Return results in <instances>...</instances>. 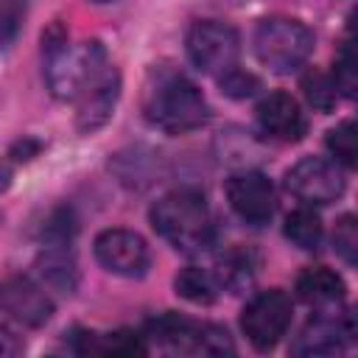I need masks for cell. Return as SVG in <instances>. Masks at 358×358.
Listing matches in <instances>:
<instances>
[{
    "label": "cell",
    "mask_w": 358,
    "mask_h": 358,
    "mask_svg": "<svg viewBox=\"0 0 358 358\" xmlns=\"http://www.w3.org/2000/svg\"><path fill=\"white\" fill-rule=\"evenodd\" d=\"M313 50V34L294 17H266L255 28V56L271 73L299 70Z\"/></svg>",
    "instance_id": "3957f363"
},
{
    "label": "cell",
    "mask_w": 358,
    "mask_h": 358,
    "mask_svg": "<svg viewBox=\"0 0 358 358\" xmlns=\"http://www.w3.org/2000/svg\"><path fill=\"white\" fill-rule=\"evenodd\" d=\"M327 143V151L336 157V162L347 165V168H355V157H358V134H355V123L352 120H344L338 123L336 129L327 131L324 137Z\"/></svg>",
    "instance_id": "44dd1931"
},
{
    "label": "cell",
    "mask_w": 358,
    "mask_h": 358,
    "mask_svg": "<svg viewBox=\"0 0 358 358\" xmlns=\"http://www.w3.org/2000/svg\"><path fill=\"white\" fill-rule=\"evenodd\" d=\"M151 227L162 235L176 252L196 255L213 243L210 207L199 190H171L148 213Z\"/></svg>",
    "instance_id": "7a4b0ae2"
},
{
    "label": "cell",
    "mask_w": 358,
    "mask_h": 358,
    "mask_svg": "<svg viewBox=\"0 0 358 358\" xmlns=\"http://www.w3.org/2000/svg\"><path fill=\"white\" fill-rule=\"evenodd\" d=\"M285 187L305 204H330L344 193V176L324 157H302L288 168Z\"/></svg>",
    "instance_id": "52a82bcc"
},
{
    "label": "cell",
    "mask_w": 358,
    "mask_h": 358,
    "mask_svg": "<svg viewBox=\"0 0 358 358\" xmlns=\"http://www.w3.org/2000/svg\"><path fill=\"white\" fill-rule=\"evenodd\" d=\"M143 112L151 126L168 134H185L207 123L210 106L201 90L176 70H162L145 90Z\"/></svg>",
    "instance_id": "6da1fadb"
},
{
    "label": "cell",
    "mask_w": 358,
    "mask_h": 358,
    "mask_svg": "<svg viewBox=\"0 0 358 358\" xmlns=\"http://www.w3.org/2000/svg\"><path fill=\"white\" fill-rule=\"evenodd\" d=\"M25 20V0H0V50H6Z\"/></svg>",
    "instance_id": "cb8c5ba5"
},
{
    "label": "cell",
    "mask_w": 358,
    "mask_h": 358,
    "mask_svg": "<svg viewBox=\"0 0 358 358\" xmlns=\"http://www.w3.org/2000/svg\"><path fill=\"white\" fill-rule=\"evenodd\" d=\"M36 271L50 291H59V294L76 291L78 271H76L73 255L67 252V243H48L36 257Z\"/></svg>",
    "instance_id": "5bb4252c"
},
{
    "label": "cell",
    "mask_w": 358,
    "mask_h": 358,
    "mask_svg": "<svg viewBox=\"0 0 358 358\" xmlns=\"http://www.w3.org/2000/svg\"><path fill=\"white\" fill-rule=\"evenodd\" d=\"M92 252H95V260L117 277H143L151 260L145 241L137 232L117 229V227L98 232Z\"/></svg>",
    "instance_id": "ba28073f"
},
{
    "label": "cell",
    "mask_w": 358,
    "mask_h": 358,
    "mask_svg": "<svg viewBox=\"0 0 358 358\" xmlns=\"http://www.w3.org/2000/svg\"><path fill=\"white\" fill-rule=\"evenodd\" d=\"M196 352H204V355H232L235 352V344L229 338V333L218 324H201L199 327V344H196Z\"/></svg>",
    "instance_id": "d4e9b609"
},
{
    "label": "cell",
    "mask_w": 358,
    "mask_h": 358,
    "mask_svg": "<svg viewBox=\"0 0 358 358\" xmlns=\"http://www.w3.org/2000/svg\"><path fill=\"white\" fill-rule=\"evenodd\" d=\"M355 336V324L352 316H316L310 319L296 341L291 344L294 355H336L341 352Z\"/></svg>",
    "instance_id": "7c38bea8"
},
{
    "label": "cell",
    "mask_w": 358,
    "mask_h": 358,
    "mask_svg": "<svg viewBox=\"0 0 358 358\" xmlns=\"http://www.w3.org/2000/svg\"><path fill=\"white\" fill-rule=\"evenodd\" d=\"M344 280L324 268V266H310L296 277V294L302 302L313 305V308H324V305H336L344 299Z\"/></svg>",
    "instance_id": "9a60e30c"
},
{
    "label": "cell",
    "mask_w": 358,
    "mask_h": 358,
    "mask_svg": "<svg viewBox=\"0 0 358 358\" xmlns=\"http://www.w3.org/2000/svg\"><path fill=\"white\" fill-rule=\"evenodd\" d=\"M218 84H221V92L229 98H249L257 90V78L246 70H238V64L224 76H218Z\"/></svg>",
    "instance_id": "484cf974"
},
{
    "label": "cell",
    "mask_w": 358,
    "mask_h": 358,
    "mask_svg": "<svg viewBox=\"0 0 358 358\" xmlns=\"http://www.w3.org/2000/svg\"><path fill=\"white\" fill-rule=\"evenodd\" d=\"M302 90H305V98H308V103H310L313 109L330 112V109L336 106L338 90H336V84H333V78H330L327 73L310 67V70L302 76Z\"/></svg>",
    "instance_id": "ffe728a7"
},
{
    "label": "cell",
    "mask_w": 358,
    "mask_h": 358,
    "mask_svg": "<svg viewBox=\"0 0 358 358\" xmlns=\"http://www.w3.org/2000/svg\"><path fill=\"white\" fill-rule=\"evenodd\" d=\"M282 232H285V238H288L294 246H299V249H305V252H313V249H319V243H322V218H319L313 210L299 207V210H294V213L285 215Z\"/></svg>",
    "instance_id": "e0dca14e"
},
{
    "label": "cell",
    "mask_w": 358,
    "mask_h": 358,
    "mask_svg": "<svg viewBox=\"0 0 358 358\" xmlns=\"http://www.w3.org/2000/svg\"><path fill=\"white\" fill-rule=\"evenodd\" d=\"M333 246L347 266H355V257H358V221H355V215L347 213L338 218L336 232H333Z\"/></svg>",
    "instance_id": "603a6c76"
},
{
    "label": "cell",
    "mask_w": 358,
    "mask_h": 358,
    "mask_svg": "<svg viewBox=\"0 0 358 358\" xmlns=\"http://www.w3.org/2000/svg\"><path fill=\"white\" fill-rule=\"evenodd\" d=\"M8 185H11V171H8V165H0V193H3Z\"/></svg>",
    "instance_id": "f546056e"
},
{
    "label": "cell",
    "mask_w": 358,
    "mask_h": 358,
    "mask_svg": "<svg viewBox=\"0 0 358 358\" xmlns=\"http://www.w3.org/2000/svg\"><path fill=\"white\" fill-rule=\"evenodd\" d=\"M227 201L235 210L238 218H243L252 227H263L271 221L277 199H274V185L266 173L260 171H241L229 176L227 182Z\"/></svg>",
    "instance_id": "9c48e42d"
},
{
    "label": "cell",
    "mask_w": 358,
    "mask_h": 358,
    "mask_svg": "<svg viewBox=\"0 0 358 358\" xmlns=\"http://www.w3.org/2000/svg\"><path fill=\"white\" fill-rule=\"evenodd\" d=\"M291 313H294V305L285 291H280V288L260 291L257 296H252L246 302L241 327H243L246 338L252 341V347L266 352L285 336V330L291 324Z\"/></svg>",
    "instance_id": "8992f818"
},
{
    "label": "cell",
    "mask_w": 358,
    "mask_h": 358,
    "mask_svg": "<svg viewBox=\"0 0 358 358\" xmlns=\"http://www.w3.org/2000/svg\"><path fill=\"white\" fill-rule=\"evenodd\" d=\"M252 277H255V263H252L249 252L232 249L229 255H224L218 260V277H215V282L221 288H229L232 294H238L241 288H246L252 282Z\"/></svg>",
    "instance_id": "d6986e66"
},
{
    "label": "cell",
    "mask_w": 358,
    "mask_h": 358,
    "mask_svg": "<svg viewBox=\"0 0 358 358\" xmlns=\"http://www.w3.org/2000/svg\"><path fill=\"white\" fill-rule=\"evenodd\" d=\"M199 327L196 322L179 316V313H162L148 322V336L165 347L182 350V352H196L199 344Z\"/></svg>",
    "instance_id": "2e32d148"
},
{
    "label": "cell",
    "mask_w": 358,
    "mask_h": 358,
    "mask_svg": "<svg viewBox=\"0 0 358 358\" xmlns=\"http://www.w3.org/2000/svg\"><path fill=\"white\" fill-rule=\"evenodd\" d=\"M0 305L28 327H42L53 316V299L28 277H8L0 285Z\"/></svg>",
    "instance_id": "8fae6325"
},
{
    "label": "cell",
    "mask_w": 358,
    "mask_h": 358,
    "mask_svg": "<svg viewBox=\"0 0 358 358\" xmlns=\"http://www.w3.org/2000/svg\"><path fill=\"white\" fill-rule=\"evenodd\" d=\"M45 56V78L56 98L70 101L78 98V92L87 87V81L106 64V50L98 39H87L76 48L62 45Z\"/></svg>",
    "instance_id": "277c9868"
},
{
    "label": "cell",
    "mask_w": 358,
    "mask_h": 358,
    "mask_svg": "<svg viewBox=\"0 0 358 358\" xmlns=\"http://www.w3.org/2000/svg\"><path fill=\"white\" fill-rule=\"evenodd\" d=\"M20 352H22V341L14 336V330H8L6 324H0V358L20 355Z\"/></svg>",
    "instance_id": "83f0119b"
},
{
    "label": "cell",
    "mask_w": 358,
    "mask_h": 358,
    "mask_svg": "<svg viewBox=\"0 0 358 358\" xmlns=\"http://www.w3.org/2000/svg\"><path fill=\"white\" fill-rule=\"evenodd\" d=\"M187 56L193 67H199L207 76H224L238 64L241 56V36L232 25L218 20H199L190 25L185 39Z\"/></svg>",
    "instance_id": "5b68a950"
},
{
    "label": "cell",
    "mask_w": 358,
    "mask_h": 358,
    "mask_svg": "<svg viewBox=\"0 0 358 358\" xmlns=\"http://www.w3.org/2000/svg\"><path fill=\"white\" fill-rule=\"evenodd\" d=\"M333 84L336 90H341L347 98L355 95L358 87V56L352 50V42H344L338 56H336V73H333Z\"/></svg>",
    "instance_id": "7402d4cb"
},
{
    "label": "cell",
    "mask_w": 358,
    "mask_h": 358,
    "mask_svg": "<svg viewBox=\"0 0 358 358\" xmlns=\"http://www.w3.org/2000/svg\"><path fill=\"white\" fill-rule=\"evenodd\" d=\"M39 148H42V143H36V140H31V137H22V140H17V143L11 145V157L20 159V162H28L31 157L39 154Z\"/></svg>",
    "instance_id": "f1b7e54d"
},
{
    "label": "cell",
    "mask_w": 358,
    "mask_h": 358,
    "mask_svg": "<svg viewBox=\"0 0 358 358\" xmlns=\"http://www.w3.org/2000/svg\"><path fill=\"white\" fill-rule=\"evenodd\" d=\"M92 3H109V0H92Z\"/></svg>",
    "instance_id": "4dcf8cb0"
},
{
    "label": "cell",
    "mask_w": 358,
    "mask_h": 358,
    "mask_svg": "<svg viewBox=\"0 0 358 358\" xmlns=\"http://www.w3.org/2000/svg\"><path fill=\"white\" fill-rule=\"evenodd\" d=\"M120 98V73L109 64H103L90 81L87 87L78 92V109H76V129L81 134H92L101 126H106V120L115 112V103Z\"/></svg>",
    "instance_id": "30bf717a"
},
{
    "label": "cell",
    "mask_w": 358,
    "mask_h": 358,
    "mask_svg": "<svg viewBox=\"0 0 358 358\" xmlns=\"http://www.w3.org/2000/svg\"><path fill=\"white\" fill-rule=\"evenodd\" d=\"M173 288L179 296H185L187 302H196V305H210L218 294V282L213 274H207L204 268L199 266H187L176 274L173 280Z\"/></svg>",
    "instance_id": "ac0fdd59"
},
{
    "label": "cell",
    "mask_w": 358,
    "mask_h": 358,
    "mask_svg": "<svg viewBox=\"0 0 358 358\" xmlns=\"http://www.w3.org/2000/svg\"><path fill=\"white\" fill-rule=\"evenodd\" d=\"M73 232H76V221H73L70 210H56L45 224V241L48 243H70Z\"/></svg>",
    "instance_id": "4316f807"
},
{
    "label": "cell",
    "mask_w": 358,
    "mask_h": 358,
    "mask_svg": "<svg viewBox=\"0 0 358 358\" xmlns=\"http://www.w3.org/2000/svg\"><path fill=\"white\" fill-rule=\"evenodd\" d=\"M255 115H257L260 129H263L268 137L282 140V143H296V140H302L305 131H308L305 112H302V106L296 103V98L288 95V92H268V95L257 103Z\"/></svg>",
    "instance_id": "4fadbf2b"
}]
</instances>
